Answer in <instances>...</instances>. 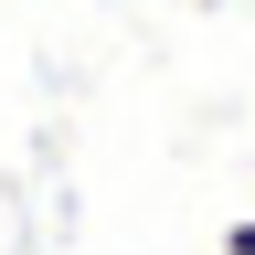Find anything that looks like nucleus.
Returning a JSON list of instances; mask_svg holds the SVG:
<instances>
[{
    "mask_svg": "<svg viewBox=\"0 0 255 255\" xmlns=\"http://www.w3.org/2000/svg\"><path fill=\"white\" fill-rule=\"evenodd\" d=\"M223 255H255V213H245V223H234V234H223Z\"/></svg>",
    "mask_w": 255,
    "mask_h": 255,
    "instance_id": "obj_1",
    "label": "nucleus"
}]
</instances>
